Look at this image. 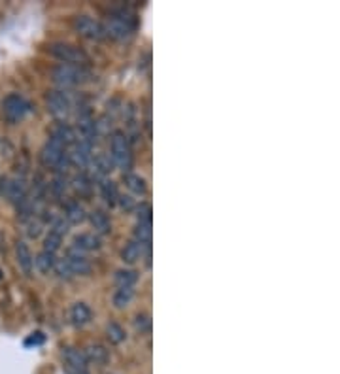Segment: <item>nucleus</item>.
Instances as JSON below:
<instances>
[{"label": "nucleus", "mask_w": 340, "mask_h": 374, "mask_svg": "<svg viewBox=\"0 0 340 374\" xmlns=\"http://www.w3.org/2000/svg\"><path fill=\"white\" fill-rule=\"evenodd\" d=\"M104 27V34L110 36L113 40H127L130 38L136 30V21L132 13L127 11H115L112 16L108 17L106 23L102 25Z\"/></svg>", "instance_id": "nucleus-1"}, {"label": "nucleus", "mask_w": 340, "mask_h": 374, "mask_svg": "<svg viewBox=\"0 0 340 374\" xmlns=\"http://www.w3.org/2000/svg\"><path fill=\"white\" fill-rule=\"evenodd\" d=\"M89 76L91 74L85 70V67H76V64H57L51 72L53 81L57 85H61L62 91L85 84Z\"/></svg>", "instance_id": "nucleus-2"}, {"label": "nucleus", "mask_w": 340, "mask_h": 374, "mask_svg": "<svg viewBox=\"0 0 340 374\" xmlns=\"http://www.w3.org/2000/svg\"><path fill=\"white\" fill-rule=\"evenodd\" d=\"M110 157L123 172H129L132 166V147L123 130H115L110 140Z\"/></svg>", "instance_id": "nucleus-3"}, {"label": "nucleus", "mask_w": 340, "mask_h": 374, "mask_svg": "<svg viewBox=\"0 0 340 374\" xmlns=\"http://www.w3.org/2000/svg\"><path fill=\"white\" fill-rule=\"evenodd\" d=\"M30 102L25 96L11 93L2 101V115L8 123H19L30 113Z\"/></svg>", "instance_id": "nucleus-4"}, {"label": "nucleus", "mask_w": 340, "mask_h": 374, "mask_svg": "<svg viewBox=\"0 0 340 374\" xmlns=\"http://www.w3.org/2000/svg\"><path fill=\"white\" fill-rule=\"evenodd\" d=\"M50 53L55 59L61 61V64H76V67H84L89 61V57L84 50H79L78 45L64 44V42H55L50 45Z\"/></svg>", "instance_id": "nucleus-5"}, {"label": "nucleus", "mask_w": 340, "mask_h": 374, "mask_svg": "<svg viewBox=\"0 0 340 374\" xmlns=\"http://www.w3.org/2000/svg\"><path fill=\"white\" fill-rule=\"evenodd\" d=\"M62 367L67 374H89V361L78 348H62Z\"/></svg>", "instance_id": "nucleus-6"}, {"label": "nucleus", "mask_w": 340, "mask_h": 374, "mask_svg": "<svg viewBox=\"0 0 340 374\" xmlns=\"http://www.w3.org/2000/svg\"><path fill=\"white\" fill-rule=\"evenodd\" d=\"M67 146L55 136H50V140L45 142L44 149H42V163L51 169H59L62 161H67Z\"/></svg>", "instance_id": "nucleus-7"}, {"label": "nucleus", "mask_w": 340, "mask_h": 374, "mask_svg": "<svg viewBox=\"0 0 340 374\" xmlns=\"http://www.w3.org/2000/svg\"><path fill=\"white\" fill-rule=\"evenodd\" d=\"M45 104H47L51 115L57 119H67L70 110H72V101H70L67 91L62 89L50 91L45 96Z\"/></svg>", "instance_id": "nucleus-8"}, {"label": "nucleus", "mask_w": 340, "mask_h": 374, "mask_svg": "<svg viewBox=\"0 0 340 374\" xmlns=\"http://www.w3.org/2000/svg\"><path fill=\"white\" fill-rule=\"evenodd\" d=\"M74 28H76V33H78L79 36H84V38L87 40H102L106 36L102 23L95 21V19L89 16L74 17Z\"/></svg>", "instance_id": "nucleus-9"}, {"label": "nucleus", "mask_w": 340, "mask_h": 374, "mask_svg": "<svg viewBox=\"0 0 340 374\" xmlns=\"http://www.w3.org/2000/svg\"><path fill=\"white\" fill-rule=\"evenodd\" d=\"M0 193L6 198H10L11 203H25L27 200V189H25V181L17 180V178H2L0 180Z\"/></svg>", "instance_id": "nucleus-10"}, {"label": "nucleus", "mask_w": 340, "mask_h": 374, "mask_svg": "<svg viewBox=\"0 0 340 374\" xmlns=\"http://www.w3.org/2000/svg\"><path fill=\"white\" fill-rule=\"evenodd\" d=\"M68 225L64 223V220H57L53 223V227L50 229V234L45 237L44 240V249L50 251V254H57V249L61 248L62 244V237L67 234Z\"/></svg>", "instance_id": "nucleus-11"}, {"label": "nucleus", "mask_w": 340, "mask_h": 374, "mask_svg": "<svg viewBox=\"0 0 340 374\" xmlns=\"http://www.w3.org/2000/svg\"><path fill=\"white\" fill-rule=\"evenodd\" d=\"M64 263L68 265L70 272L74 274H79V276H85V274H89L91 272V263L89 259L85 257V254H79L74 248L68 249L67 257H64Z\"/></svg>", "instance_id": "nucleus-12"}, {"label": "nucleus", "mask_w": 340, "mask_h": 374, "mask_svg": "<svg viewBox=\"0 0 340 374\" xmlns=\"http://www.w3.org/2000/svg\"><path fill=\"white\" fill-rule=\"evenodd\" d=\"M16 257L17 265H19V268L23 271V274H25V276H30L34 271V257L33 254H30L28 246L23 242V240H19V242L16 244Z\"/></svg>", "instance_id": "nucleus-13"}, {"label": "nucleus", "mask_w": 340, "mask_h": 374, "mask_svg": "<svg viewBox=\"0 0 340 374\" xmlns=\"http://www.w3.org/2000/svg\"><path fill=\"white\" fill-rule=\"evenodd\" d=\"M70 248H74L79 254H87V251H95L101 248V238L96 237L95 232H84L79 237L74 238V242Z\"/></svg>", "instance_id": "nucleus-14"}, {"label": "nucleus", "mask_w": 340, "mask_h": 374, "mask_svg": "<svg viewBox=\"0 0 340 374\" xmlns=\"http://www.w3.org/2000/svg\"><path fill=\"white\" fill-rule=\"evenodd\" d=\"M144 254H149V248L142 246V244L136 242V240H130V242L125 244V248L121 249V259H123L125 263L132 265V263H136Z\"/></svg>", "instance_id": "nucleus-15"}, {"label": "nucleus", "mask_w": 340, "mask_h": 374, "mask_svg": "<svg viewBox=\"0 0 340 374\" xmlns=\"http://www.w3.org/2000/svg\"><path fill=\"white\" fill-rule=\"evenodd\" d=\"M89 221L93 229H95L96 234H108L112 231V223H110V217L108 214H104L102 210H93L89 214Z\"/></svg>", "instance_id": "nucleus-16"}, {"label": "nucleus", "mask_w": 340, "mask_h": 374, "mask_svg": "<svg viewBox=\"0 0 340 374\" xmlns=\"http://www.w3.org/2000/svg\"><path fill=\"white\" fill-rule=\"evenodd\" d=\"M70 322L76 325V327H84L91 322V308L85 302H76V305L70 308Z\"/></svg>", "instance_id": "nucleus-17"}, {"label": "nucleus", "mask_w": 340, "mask_h": 374, "mask_svg": "<svg viewBox=\"0 0 340 374\" xmlns=\"http://www.w3.org/2000/svg\"><path fill=\"white\" fill-rule=\"evenodd\" d=\"M55 254H50V251H45V249H42V251L36 255V259H34V266H36L42 274H47L50 271H53V268H55Z\"/></svg>", "instance_id": "nucleus-18"}, {"label": "nucleus", "mask_w": 340, "mask_h": 374, "mask_svg": "<svg viewBox=\"0 0 340 374\" xmlns=\"http://www.w3.org/2000/svg\"><path fill=\"white\" fill-rule=\"evenodd\" d=\"M123 181H125V186L129 187L130 191L135 193V195H144V193H146L147 186H146V180H144L142 176L132 174V172H125Z\"/></svg>", "instance_id": "nucleus-19"}, {"label": "nucleus", "mask_w": 340, "mask_h": 374, "mask_svg": "<svg viewBox=\"0 0 340 374\" xmlns=\"http://www.w3.org/2000/svg\"><path fill=\"white\" fill-rule=\"evenodd\" d=\"M84 353H85V357H87V361H95V363H98V365H102V363H106L108 359H110L108 350L101 344H91L89 348L84 351Z\"/></svg>", "instance_id": "nucleus-20"}, {"label": "nucleus", "mask_w": 340, "mask_h": 374, "mask_svg": "<svg viewBox=\"0 0 340 374\" xmlns=\"http://www.w3.org/2000/svg\"><path fill=\"white\" fill-rule=\"evenodd\" d=\"M115 285L118 288H135V283L138 282V274L130 268H123V271L115 272Z\"/></svg>", "instance_id": "nucleus-21"}, {"label": "nucleus", "mask_w": 340, "mask_h": 374, "mask_svg": "<svg viewBox=\"0 0 340 374\" xmlns=\"http://www.w3.org/2000/svg\"><path fill=\"white\" fill-rule=\"evenodd\" d=\"M101 193H102V198H104V200H106V204H110V206H115V204L119 203L118 187H115V183H113L112 180L102 181Z\"/></svg>", "instance_id": "nucleus-22"}, {"label": "nucleus", "mask_w": 340, "mask_h": 374, "mask_svg": "<svg viewBox=\"0 0 340 374\" xmlns=\"http://www.w3.org/2000/svg\"><path fill=\"white\" fill-rule=\"evenodd\" d=\"M132 299H135V288H118V291L113 293V305H115V308L129 306Z\"/></svg>", "instance_id": "nucleus-23"}, {"label": "nucleus", "mask_w": 340, "mask_h": 374, "mask_svg": "<svg viewBox=\"0 0 340 374\" xmlns=\"http://www.w3.org/2000/svg\"><path fill=\"white\" fill-rule=\"evenodd\" d=\"M67 220L70 223H81L85 220V210L81 208L79 203H68L67 204Z\"/></svg>", "instance_id": "nucleus-24"}, {"label": "nucleus", "mask_w": 340, "mask_h": 374, "mask_svg": "<svg viewBox=\"0 0 340 374\" xmlns=\"http://www.w3.org/2000/svg\"><path fill=\"white\" fill-rule=\"evenodd\" d=\"M106 334H108V339H110V342H112V344H119V342H123L125 340L123 327H121V325H119V323H115V322L108 323Z\"/></svg>", "instance_id": "nucleus-25"}, {"label": "nucleus", "mask_w": 340, "mask_h": 374, "mask_svg": "<svg viewBox=\"0 0 340 374\" xmlns=\"http://www.w3.org/2000/svg\"><path fill=\"white\" fill-rule=\"evenodd\" d=\"M135 329L140 334H147L152 331V317L147 316V314H138L135 317Z\"/></svg>", "instance_id": "nucleus-26"}, {"label": "nucleus", "mask_w": 340, "mask_h": 374, "mask_svg": "<svg viewBox=\"0 0 340 374\" xmlns=\"http://www.w3.org/2000/svg\"><path fill=\"white\" fill-rule=\"evenodd\" d=\"M95 166L96 172L101 176H104L112 170V161H110V157H106V155H98V157L95 159Z\"/></svg>", "instance_id": "nucleus-27"}, {"label": "nucleus", "mask_w": 340, "mask_h": 374, "mask_svg": "<svg viewBox=\"0 0 340 374\" xmlns=\"http://www.w3.org/2000/svg\"><path fill=\"white\" fill-rule=\"evenodd\" d=\"M136 220L140 223H152V206L149 204H140L136 212Z\"/></svg>", "instance_id": "nucleus-28"}, {"label": "nucleus", "mask_w": 340, "mask_h": 374, "mask_svg": "<svg viewBox=\"0 0 340 374\" xmlns=\"http://www.w3.org/2000/svg\"><path fill=\"white\" fill-rule=\"evenodd\" d=\"M44 340H45L44 333L36 331V333H33L27 340H25V346H40V344H44Z\"/></svg>", "instance_id": "nucleus-29"}, {"label": "nucleus", "mask_w": 340, "mask_h": 374, "mask_svg": "<svg viewBox=\"0 0 340 374\" xmlns=\"http://www.w3.org/2000/svg\"><path fill=\"white\" fill-rule=\"evenodd\" d=\"M40 229H42V223H40V221H30V225H28V237H38Z\"/></svg>", "instance_id": "nucleus-30"}]
</instances>
